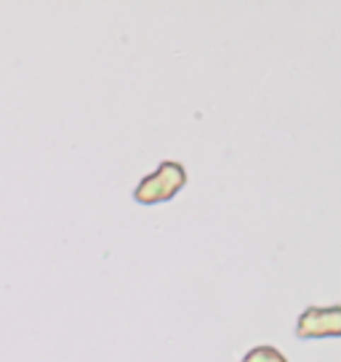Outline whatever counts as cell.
<instances>
[{"label":"cell","mask_w":341,"mask_h":362,"mask_svg":"<svg viewBox=\"0 0 341 362\" xmlns=\"http://www.w3.org/2000/svg\"><path fill=\"white\" fill-rule=\"evenodd\" d=\"M296 339H339L341 336V306H307L296 320Z\"/></svg>","instance_id":"7a4b0ae2"},{"label":"cell","mask_w":341,"mask_h":362,"mask_svg":"<svg viewBox=\"0 0 341 362\" xmlns=\"http://www.w3.org/2000/svg\"><path fill=\"white\" fill-rule=\"evenodd\" d=\"M187 181H190V173L179 160H163L152 173L139 179L131 197L137 205L170 203L187 187Z\"/></svg>","instance_id":"6da1fadb"},{"label":"cell","mask_w":341,"mask_h":362,"mask_svg":"<svg viewBox=\"0 0 341 362\" xmlns=\"http://www.w3.org/2000/svg\"><path fill=\"white\" fill-rule=\"evenodd\" d=\"M240 362H288V357L272 344H259V346H250Z\"/></svg>","instance_id":"3957f363"}]
</instances>
